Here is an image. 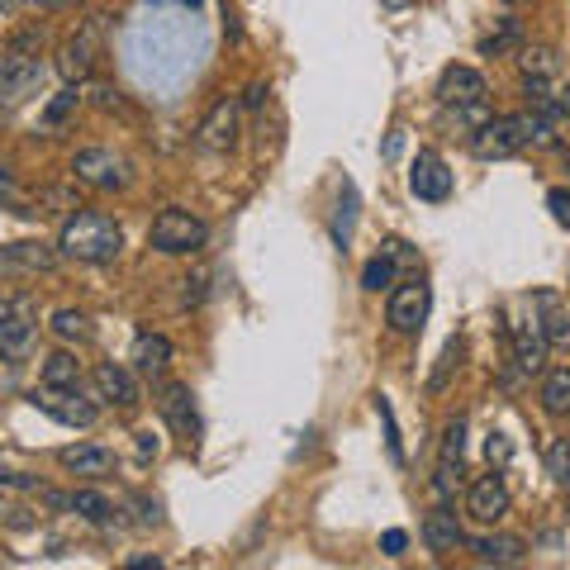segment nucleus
Here are the masks:
<instances>
[{"label": "nucleus", "instance_id": "c9c22d12", "mask_svg": "<svg viewBox=\"0 0 570 570\" xmlns=\"http://www.w3.org/2000/svg\"><path fill=\"white\" fill-rule=\"evenodd\" d=\"M205 295H209V272H195L186 281V291H181V305L195 309V305H205Z\"/></svg>", "mask_w": 570, "mask_h": 570}, {"label": "nucleus", "instance_id": "1a4fd4ad", "mask_svg": "<svg viewBox=\"0 0 570 570\" xmlns=\"http://www.w3.org/2000/svg\"><path fill=\"white\" fill-rule=\"evenodd\" d=\"M238 124H243V100H219L214 110L200 119V129H195V142H200L205 153H228L238 142Z\"/></svg>", "mask_w": 570, "mask_h": 570}, {"label": "nucleus", "instance_id": "7ed1b4c3", "mask_svg": "<svg viewBox=\"0 0 570 570\" xmlns=\"http://www.w3.org/2000/svg\"><path fill=\"white\" fill-rule=\"evenodd\" d=\"M29 404L43 409V414L62 428H91L100 419V409L81 395V385H39L29 395Z\"/></svg>", "mask_w": 570, "mask_h": 570}, {"label": "nucleus", "instance_id": "f257e3e1", "mask_svg": "<svg viewBox=\"0 0 570 570\" xmlns=\"http://www.w3.org/2000/svg\"><path fill=\"white\" fill-rule=\"evenodd\" d=\"M58 253L71 257V262H86V266H105V262H115L124 253V228L110 219V214L81 209L62 224Z\"/></svg>", "mask_w": 570, "mask_h": 570}, {"label": "nucleus", "instance_id": "f8f14e48", "mask_svg": "<svg viewBox=\"0 0 570 570\" xmlns=\"http://www.w3.org/2000/svg\"><path fill=\"white\" fill-rule=\"evenodd\" d=\"M409 190L419 195V200H428V205H442L452 195V171H448V163L433 153V148H423L419 157H414V171H409Z\"/></svg>", "mask_w": 570, "mask_h": 570}, {"label": "nucleus", "instance_id": "b1692460", "mask_svg": "<svg viewBox=\"0 0 570 570\" xmlns=\"http://www.w3.org/2000/svg\"><path fill=\"white\" fill-rule=\"evenodd\" d=\"M134 366L142 371V376H163V371L171 366V343L163 333H138L134 337Z\"/></svg>", "mask_w": 570, "mask_h": 570}, {"label": "nucleus", "instance_id": "4c0bfd02", "mask_svg": "<svg viewBox=\"0 0 570 570\" xmlns=\"http://www.w3.org/2000/svg\"><path fill=\"white\" fill-rule=\"evenodd\" d=\"M485 456H490V466L499 471V466H504V461L513 456V448H509V438L504 433H490V442H485Z\"/></svg>", "mask_w": 570, "mask_h": 570}, {"label": "nucleus", "instance_id": "4468645a", "mask_svg": "<svg viewBox=\"0 0 570 570\" xmlns=\"http://www.w3.org/2000/svg\"><path fill=\"white\" fill-rule=\"evenodd\" d=\"M485 96H490L485 77H480L475 67H466V62H452L438 77V105H442V110H448V105H475V100H485Z\"/></svg>", "mask_w": 570, "mask_h": 570}, {"label": "nucleus", "instance_id": "a211bd4d", "mask_svg": "<svg viewBox=\"0 0 570 570\" xmlns=\"http://www.w3.org/2000/svg\"><path fill=\"white\" fill-rule=\"evenodd\" d=\"M157 409H163V419H167L181 438H200V409H195L190 385H167L163 400H157Z\"/></svg>", "mask_w": 570, "mask_h": 570}, {"label": "nucleus", "instance_id": "a878e982", "mask_svg": "<svg viewBox=\"0 0 570 570\" xmlns=\"http://www.w3.org/2000/svg\"><path fill=\"white\" fill-rule=\"evenodd\" d=\"M404 253V243L400 238H390L385 247H381V257H371L366 266H362V285L366 291H385V285H395V257Z\"/></svg>", "mask_w": 570, "mask_h": 570}, {"label": "nucleus", "instance_id": "79ce46f5", "mask_svg": "<svg viewBox=\"0 0 570 570\" xmlns=\"http://www.w3.org/2000/svg\"><path fill=\"white\" fill-rule=\"evenodd\" d=\"M138 509H142L138 519L148 523V528H157V523H163V504H157V499H138Z\"/></svg>", "mask_w": 570, "mask_h": 570}, {"label": "nucleus", "instance_id": "3c124183", "mask_svg": "<svg viewBox=\"0 0 570 570\" xmlns=\"http://www.w3.org/2000/svg\"><path fill=\"white\" fill-rule=\"evenodd\" d=\"M0 513H10V509H6V504H0Z\"/></svg>", "mask_w": 570, "mask_h": 570}, {"label": "nucleus", "instance_id": "72a5a7b5", "mask_svg": "<svg viewBox=\"0 0 570 570\" xmlns=\"http://www.w3.org/2000/svg\"><path fill=\"white\" fill-rule=\"evenodd\" d=\"M0 205H10L14 214H33L29 209V195L14 186V176H10V167H0Z\"/></svg>", "mask_w": 570, "mask_h": 570}, {"label": "nucleus", "instance_id": "423d86ee", "mask_svg": "<svg viewBox=\"0 0 570 570\" xmlns=\"http://www.w3.org/2000/svg\"><path fill=\"white\" fill-rule=\"evenodd\" d=\"M461 480H466V423H448V433H442V456H438V475H433V490L442 504H452Z\"/></svg>", "mask_w": 570, "mask_h": 570}, {"label": "nucleus", "instance_id": "f3484780", "mask_svg": "<svg viewBox=\"0 0 570 570\" xmlns=\"http://www.w3.org/2000/svg\"><path fill=\"white\" fill-rule=\"evenodd\" d=\"M423 547H428V551H438V557H448V551L466 547V532H461L452 504L428 509V519H423Z\"/></svg>", "mask_w": 570, "mask_h": 570}, {"label": "nucleus", "instance_id": "bb28decb", "mask_svg": "<svg viewBox=\"0 0 570 570\" xmlns=\"http://www.w3.org/2000/svg\"><path fill=\"white\" fill-rule=\"evenodd\" d=\"M77 105H81V91H77V86H67V91H58V96H52V100L43 105L39 129H43V134H58L62 124H67L71 115H77Z\"/></svg>", "mask_w": 570, "mask_h": 570}, {"label": "nucleus", "instance_id": "8fccbe9b", "mask_svg": "<svg viewBox=\"0 0 570 570\" xmlns=\"http://www.w3.org/2000/svg\"><path fill=\"white\" fill-rule=\"evenodd\" d=\"M0 124H6V110H0Z\"/></svg>", "mask_w": 570, "mask_h": 570}, {"label": "nucleus", "instance_id": "0eeeda50", "mask_svg": "<svg viewBox=\"0 0 570 570\" xmlns=\"http://www.w3.org/2000/svg\"><path fill=\"white\" fill-rule=\"evenodd\" d=\"M33 343H39V314H33V305L24 295H14V305L6 309V318H0V356L20 362V356L33 352Z\"/></svg>", "mask_w": 570, "mask_h": 570}, {"label": "nucleus", "instance_id": "c756f323", "mask_svg": "<svg viewBox=\"0 0 570 570\" xmlns=\"http://www.w3.org/2000/svg\"><path fill=\"white\" fill-rule=\"evenodd\" d=\"M52 333L62 337V343H91V314H81V309H58L52 314Z\"/></svg>", "mask_w": 570, "mask_h": 570}, {"label": "nucleus", "instance_id": "de8ad7c7", "mask_svg": "<svg viewBox=\"0 0 570 570\" xmlns=\"http://www.w3.org/2000/svg\"><path fill=\"white\" fill-rule=\"evenodd\" d=\"M163 6H181V10H195L200 0H163Z\"/></svg>", "mask_w": 570, "mask_h": 570}, {"label": "nucleus", "instance_id": "5701e85b", "mask_svg": "<svg viewBox=\"0 0 570 570\" xmlns=\"http://www.w3.org/2000/svg\"><path fill=\"white\" fill-rule=\"evenodd\" d=\"M67 509L77 513V519L96 523V528H110V523H119L115 499H110V494H100V490H77V494H67Z\"/></svg>", "mask_w": 570, "mask_h": 570}, {"label": "nucleus", "instance_id": "9d476101", "mask_svg": "<svg viewBox=\"0 0 570 570\" xmlns=\"http://www.w3.org/2000/svg\"><path fill=\"white\" fill-rule=\"evenodd\" d=\"M52 266H58V247H48L39 238L0 247V276H43Z\"/></svg>", "mask_w": 570, "mask_h": 570}, {"label": "nucleus", "instance_id": "37998d69", "mask_svg": "<svg viewBox=\"0 0 570 570\" xmlns=\"http://www.w3.org/2000/svg\"><path fill=\"white\" fill-rule=\"evenodd\" d=\"M400 148H404V129H390L385 148H381V157H385V163H395V157H400Z\"/></svg>", "mask_w": 570, "mask_h": 570}, {"label": "nucleus", "instance_id": "6ab92c4d", "mask_svg": "<svg viewBox=\"0 0 570 570\" xmlns=\"http://www.w3.org/2000/svg\"><path fill=\"white\" fill-rule=\"evenodd\" d=\"M466 547L475 551L480 566H523L528 557V542L513 538V532H485V538H471Z\"/></svg>", "mask_w": 570, "mask_h": 570}, {"label": "nucleus", "instance_id": "412c9836", "mask_svg": "<svg viewBox=\"0 0 570 570\" xmlns=\"http://www.w3.org/2000/svg\"><path fill=\"white\" fill-rule=\"evenodd\" d=\"M58 461H62V471H71V475H91V480H100V475H110V471H115V452H110V448H100V442H77V448H62Z\"/></svg>", "mask_w": 570, "mask_h": 570}, {"label": "nucleus", "instance_id": "a18cd8bd", "mask_svg": "<svg viewBox=\"0 0 570 570\" xmlns=\"http://www.w3.org/2000/svg\"><path fill=\"white\" fill-rule=\"evenodd\" d=\"M157 566H163L157 557H134V561H129V570H157Z\"/></svg>", "mask_w": 570, "mask_h": 570}, {"label": "nucleus", "instance_id": "7c9ffc66", "mask_svg": "<svg viewBox=\"0 0 570 570\" xmlns=\"http://www.w3.org/2000/svg\"><path fill=\"white\" fill-rule=\"evenodd\" d=\"M547 475L561 490H570V438H551L547 442Z\"/></svg>", "mask_w": 570, "mask_h": 570}, {"label": "nucleus", "instance_id": "2f4dec72", "mask_svg": "<svg viewBox=\"0 0 570 570\" xmlns=\"http://www.w3.org/2000/svg\"><path fill=\"white\" fill-rule=\"evenodd\" d=\"M376 414H381V423H385V448H390V461H395V466H404V442H400V423H395V409H390V400H385V395L376 400Z\"/></svg>", "mask_w": 570, "mask_h": 570}, {"label": "nucleus", "instance_id": "cd10ccee", "mask_svg": "<svg viewBox=\"0 0 570 570\" xmlns=\"http://www.w3.org/2000/svg\"><path fill=\"white\" fill-rule=\"evenodd\" d=\"M542 409L547 414H570V366H561V371H547L542 376Z\"/></svg>", "mask_w": 570, "mask_h": 570}, {"label": "nucleus", "instance_id": "9b49d317", "mask_svg": "<svg viewBox=\"0 0 570 570\" xmlns=\"http://www.w3.org/2000/svg\"><path fill=\"white\" fill-rule=\"evenodd\" d=\"M547 333H542V318L538 314H523L519 324H513V362H519L523 376H542L547 371Z\"/></svg>", "mask_w": 570, "mask_h": 570}, {"label": "nucleus", "instance_id": "4be33fe9", "mask_svg": "<svg viewBox=\"0 0 570 570\" xmlns=\"http://www.w3.org/2000/svg\"><path fill=\"white\" fill-rule=\"evenodd\" d=\"M532 309H538V318H542L547 343L551 347H570V309H566V299L557 291H538L532 295Z\"/></svg>", "mask_w": 570, "mask_h": 570}, {"label": "nucleus", "instance_id": "c85d7f7f", "mask_svg": "<svg viewBox=\"0 0 570 570\" xmlns=\"http://www.w3.org/2000/svg\"><path fill=\"white\" fill-rule=\"evenodd\" d=\"M43 385H81V362L71 352H52L43 356Z\"/></svg>", "mask_w": 570, "mask_h": 570}, {"label": "nucleus", "instance_id": "dca6fc26", "mask_svg": "<svg viewBox=\"0 0 570 570\" xmlns=\"http://www.w3.org/2000/svg\"><path fill=\"white\" fill-rule=\"evenodd\" d=\"M96 400L110 404V409H134L138 404V381L129 366H115V362H100L96 366Z\"/></svg>", "mask_w": 570, "mask_h": 570}, {"label": "nucleus", "instance_id": "393cba45", "mask_svg": "<svg viewBox=\"0 0 570 570\" xmlns=\"http://www.w3.org/2000/svg\"><path fill=\"white\" fill-rule=\"evenodd\" d=\"M356 214H362V195H356L352 181H343V190H337V214H333V243L343 247V253L356 234Z\"/></svg>", "mask_w": 570, "mask_h": 570}, {"label": "nucleus", "instance_id": "473e14b6", "mask_svg": "<svg viewBox=\"0 0 570 570\" xmlns=\"http://www.w3.org/2000/svg\"><path fill=\"white\" fill-rule=\"evenodd\" d=\"M513 43H519V20H504L494 33H485L480 39V58H494V52H509Z\"/></svg>", "mask_w": 570, "mask_h": 570}, {"label": "nucleus", "instance_id": "09e8293b", "mask_svg": "<svg viewBox=\"0 0 570 570\" xmlns=\"http://www.w3.org/2000/svg\"><path fill=\"white\" fill-rule=\"evenodd\" d=\"M14 305V295H0V318H6V309Z\"/></svg>", "mask_w": 570, "mask_h": 570}, {"label": "nucleus", "instance_id": "49530a36", "mask_svg": "<svg viewBox=\"0 0 570 570\" xmlns=\"http://www.w3.org/2000/svg\"><path fill=\"white\" fill-rule=\"evenodd\" d=\"M557 105H561V115L570 119V81H566V86H561V91H557Z\"/></svg>", "mask_w": 570, "mask_h": 570}, {"label": "nucleus", "instance_id": "ddd939ff", "mask_svg": "<svg viewBox=\"0 0 570 570\" xmlns=\"http://www.w3.org/2000/svg\"><path fill=\"white\" fill-rule=\"evenodd\" d=\"M39 81H43L39 52H0V96L6 100L29 96Z\"/></svg>", "mask_w": 570, "mask_h": 570}, {"label": "nucleus", "instance_id": "39448f33", "mask_svg": "<svg viewBox=\"0 0 570 570\" xmlns=\"http://www.w3.org/2000/svg\"><path fill=\"white\" fill-rule=\"evenodd\" d=\"M428 309H433V295H428V285L423 281H404L385 299V324L395 328L400 337H414L428 324Z\"/></svg>", "mask_w": 570, "mask_h": 570}, {"label": "nucleus", "instance_id": "a19ab883", "mask_svg": "<svg viewBox=\"0 0 570 570\" xmlns=\"http://www.w3.org/2000/svg\"><path fill=\"white\" fill-rule=\"evenodd\" d=\"M6 6H24V10H67L77 0H6Z\"/></svg>", "mask_w": 570, "mask_h": 570}, {"label": "nucleus", "instance_id": "f704fd0d", "mask_svg": "<svg viewBox=\"0 0 570 570\" xmlns=\"http://www.w3.org/2000/svg\"><path fill=\"white\" fill-rule=\"evenodd\" d=\"M461 362V337H452V343H448V352H442V366L433 371V381H428V385H433V390H442V385H448V376H452V366Z\"/></svg>", "mask_w": 570, "mask_h": 570}, {"label": "nucleus", "instance_id": "20e7f679", "mask_svg": "<svg viewBox=\"0 0 570 570\" xmlns=\"http://www.w3.org/2000/svg\"><path fill=\"white\" fill-rule=\"evenodd\" d=\"M71 176H77L81 186H91V190H124L134 181L129 163H124L119 153H110V148H81L77 157H71Z\"/></svg>", "mask_w": 570, "mask_h": 570}, {"label": "nucleus", "instance_id": "c03bdc74", "mask_svg": "<svg viewBox=\"0 0 570 570\" xmlns=\"http://www.w3.org/2000/svg\"><path fill=\"white\" fill-rule=\"evenodd\" d=\"M134 448H138V456H142V461H148V456H157V448H163V442H157V433H138Z\"/></svg>", "mask_w": 570, "mask_h": 570}, {"label": "nucleus", "instance_id": "e433bc0d", "mask_svg": "<svg viewBox=\"0 0 570 570\" xmlns=\"http://www.w3.org/2000/svg\"><path fill=\"white\" fill-rule=\"evenodd\" d=\"M547 209H551V219H557L561 228H570V190L566 186L547 190Z\"/></svg>", "mask_w": 570, "mask_h": 570}, {"label": "nucleus", "instance_id": "aec40b11", "mask_svg": "<svg viewBox=\"0 0 570 570\" xmlns=\"http://www.w3.org/2000/svg\"><path fill=\"white\" fill-rule=\"evenodd\" d=\"M519 67H523V86L532 100H547L551 96V81H557V52L551 48H523L519 52Z\"/></svg>", "mask_w": 570, "mask_h": 570}, {"label": "nucleus", "instance_id": "f03ea898", "mask_svg": "<svg viewBox=\"0 0 570 570\" xmlns=\"http://www.w3.org/2000/svg\"><path fill=\"white\" fill-rule=\"evenodd\" d=\"M148 243L157 247L163 257H186V253H200V247L209 243V224L195 219L190 209H163L153 219V234Z\"/></svg>", "mask_w": 570, "mask_h": 570}, {"label": "nucleus", "instance_id": "6e6552de", "mask_svg": "<svg viewBox=\"0 0 570 570\" xmlns=\"http://www.w3.org/2000/svg\"><path fill=\"white\" fill-rule=\"evenodd\" d=\"M509 509H513V494H509V485H504V475H499V471L480 475L475 485L466 490V513H471L475 523L494 528V523L509 519Z\"/></svg>", "mask_w": 570, "mask_h": 570}, {"label": "nucleus", "instance_id": "2eb2a0df", "mask_svg": "<svg viewBox=\"0 0 570 570\" xmlns=\"http://www.w3.org/2000/svg\"><path fill=\"white\" fill-rule=\"evenodd\" d=\"M96 58H100V24H96V20H86L77 39L62 48L58 71H62L67 81H86V77H91V67H96Z\"/></svg>", "mask_w": 570, "mask_h": 570}, {"label": "nucleus", "instance_id": "ea45409f", "mask_svg": "<svg viewBox=\"0 0 570 570\" xmlns=\"http://www.w3.org/2000/svg\"><path fill=\"white\" fill-rule=\"evenodd\" d=\"M266 96H272V91H266V81H253V86L243 91V110H262Z\"/></svg>", "mask_w": 570, "mask_h": 570}, {"label": "nucleus", "instance_id": "58836bf2", "mask_svg": "<svg viewBox=\"0 0 570 570\" xmlns=\"http://www.w3.org/2000/svg\"><path fill=\"white\" fill-rule=\"evenodd\" d=\"M404 547H409V532L404 528L381 532V551H385V557H404Z\"/></svg>", "mask_w": 570, "mask_h": 570}]
</instances>
